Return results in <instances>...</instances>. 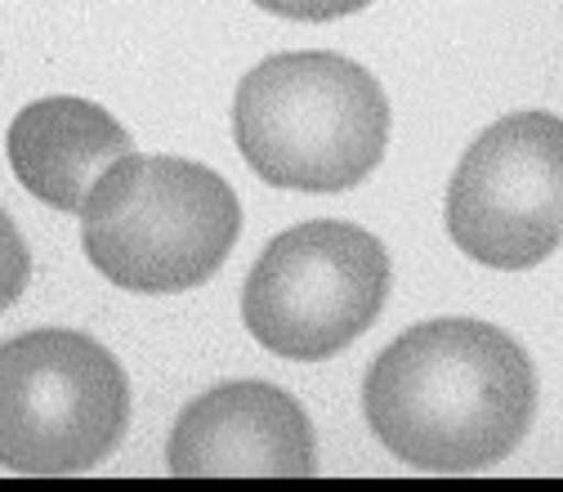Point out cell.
I'll list each match as a JSON object with an SVG mask.
<instances>
[{"mask_svg":"<svg viewBox=\"0 0 563 492\" xmlns=\"http://www.w3.org/2000/svg\"><path fill=\"white\" fill-rule=\"evenodd\" d=\"M372 435L407 466L470 474L506 461L537 420V368L478 318H434L380 349L363 381Z\"/></svg>","mask_w":563,"mask_h":492,"instance_id":"cell-1","label":"cell"},{"mask_svg":"<svg viewBox=\"0 0 563 492\" xmlns=\"http://www.w3.org/2000/svg\"><path fill=\"white\" fill-rule=\"evenodd\" d=\"M233 139L273 188L344 193L389 149V99L367 67L344 54H277L242 77Z\"/></svg>","mask_w":563,"mask_h":492,"instance_id":"cell-2","label":"cell"},{"mask_svg":"<svg viewBox=\"0 0 563 492\" xmlns=\"http://www.w3.org/2000/svg\"><path fill=\"white\" fill-rule=\"evenodd\" d=\"M242 233L224 175L184 157L130 153L112 162L81 206V247L112 287L175 296L216 277Z\"/></svg>","mask_w":563,"mask_h":492,"instance_id":"cell-3","label":"cell"},{"mask_svg":"<svg viewBox=\"0 0 563 492\" xmlns=\"http://www.w3.org/2000/svg\"><path fill=\"white\" fill-rule=\"evenodd\" d=\"M130 430V381L95 336L41 327L0 345V466L81 474Z\"/></svg>","mask_w":563,"mask_h":492,"instance_id":"cell-4","label":"cell"},{"mask_svg":"<svg viewBox=\"0 0 563 492\" xmlns=\"http://www.w3.org/2000/svg\"><path fill=\"white\" fill-rule=\"evenodd\" d=\"M389 283L380 238L349 220H309L273 238L255 260L242 322L268 354L322 363L380 318Z\"/></svg>","mask_w":563,"mask_h":492,"instance_id":"cell-5","label":"cell"},{"mask_svg":"<svg viewBox=\"0 0 563 492\" xmlns=\"http://www.w3.org/2000/svg\"><path fill=\"white\" fill-rule=\"evenodd\" d=\"M448 238L487 269H537L563 247V117L510 112L448 184Z\"/></svg>","mask_w":563,"mask_h":492,"instance_id":"cell-6","label":"cell"},{"mask_svg":"<svg viewBox=\"0 0 563 492\" xmlns=\"http://www.w3.org/2000/svg\"><path fill=\"white\" fill-rule=\"evenodd\" d=\"M166 466L179 479L201 474H287L318 470V444L305 407L277 385L229 381L192 398L166 444Z\"/></svg>","mask_w":563,"mask_h":492,"instance_id":"cell-7","label":"cell"},{"mask_svg":"<svg viewBox=\"0 0 563 492\" xmlns=\"http://www.w3.org/2000/svg\"><path fill=\"white\" fill-rule=\"evenodd\" d=\"M5 149L19 184L63 216H81L99 175L134 153L125 125L112 112L73 95L27 103L10 121Z\"/></svg>","mask_w":563,"mask_h":492,"instance_id":"cell-8","label":"cell"},{"mask_svg":"<svg viewBox=\"0 0 563 492\" xmlns=\"http://www.w3.org/2000/svg\"><path fill=\"white\" fill-rule=\"evenodd\" d=\"M27 277H32V255L23 233L14 229V220L0 210V314L14 309L19 296L27 292Z\"/></svg>","mask_w":563,"mask_h":492,"instance_id":"cell-9","label":"cell"},{"mask_svg":"<svg viewBox=\"0 0 563 492\" xmlns=\"http://www.w3.org/2000/svg\"><path fill=\"white\" fill-rule=\"evenodd\" d=\"M255 6L277 19H296V23H331V19H349L367 10L372 0H255Z\"/></svg>","mask_w":563,"mask_h":492,"instance_id":"cell-10","label":"cell"}]
</instances>
